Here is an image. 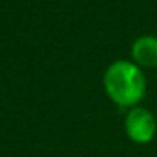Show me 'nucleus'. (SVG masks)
Segmentation results:
<instances>
[{
  "label": "nucleus",
  "instance_id": "nucleus-2",
  "mask_svg": "<svg viewBox=\"0 0 157 157\" xmlns=\"http://www.w3.org/2000/svg\"><path fill=\"white\" fill-rule=\"evenodd\" d=\"M127 135L137 144H147L155 135V120L145 108H133L125 118Z\"/></svg>",
  "mask_w": 157,
  "mask_h": 157
},
{
  "label": "nucleus",
  "instance_id": "nucleus-1",
  "mask_svg": "<svg viewBox=\"0 0 157 157\" xmlns=\"http://www.w3.org/2000/svg\"><path fill=\"white\" fill-rule=\"evenodd\" d=\"M105 90L120 106H132L145 95V78L137 64L115 61L105 73Z\"/></svg>",
  "mask_w": 157,
  "mask_h": 157
},
{
  "label": "nucleus",
  "instance_id": "nucleus-3",
  "mask_svg": "<svg viewBox=\"0 0 157 157\" xmlns=\"http://www.w3.org/2000/svg\"><path fill=\"white\" fill-rule=\"evenodd\" d=\"M132 56L137 64L145 66V68H155L157 66V37H154V36L139 37L132 46Z\"/></svg>",
  "mask_w": 157,
  "mask_h": 157
}]
</instances>
